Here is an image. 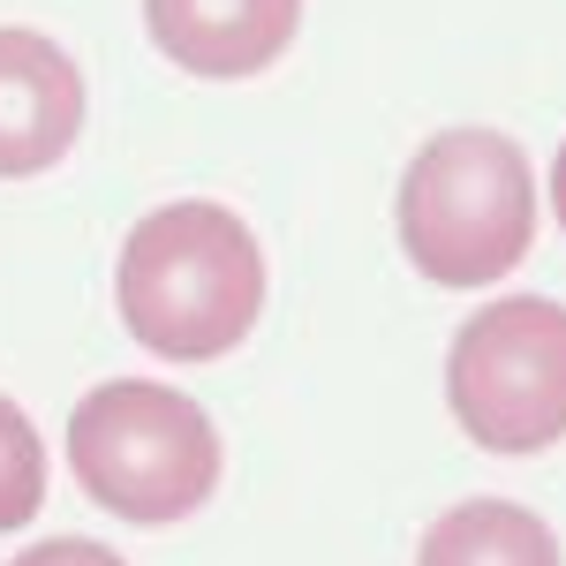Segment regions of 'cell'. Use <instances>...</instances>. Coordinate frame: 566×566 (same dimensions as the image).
<instances>
[{"label": "cell", "instance_id": "6", "mask_svg": "<svg viewBox=\"0 0 566 566\" xmlns=\"http://www.w3.org/2000/svg\"><path fill=\"white\" fill-rule=\"evenodd\" d=\"M144 31L181 76L242 84L295 45L303 0H144Z\"/></svg>", "mask_w": 566, "mask_h": 566}, {"label": "cell", "instance_id": "10", "mask_svg": "<svg viewBox=\"0 0 566 566\" xmlns=\"http://www.w3.org/2000/svg\"><path fill=\"white\" fill-rule=\"evenodd\" d=\"M552 212H559V227H566V144H559V159H552Z\"/></svg>", "mask_w": 566, "mask_h": 566}, {"label": "cell", "instance_id": "2", "mask_svg": "<svg viewBox=\"0 0 566 566\" xmlns=\"http://www.w3.org/2000/svg\"><path fill=\"white\" fill-rule=\"evenodd\" d=\"M392 227L408 264L431 287H491L536 242V175L522 144L499 129L431 136L392 197Z\"/></svg>", "mask_w": 566, "mask_h": 566}, {"label": "cell", "instance_id": "8", "mask_svg": "<svg viewBox=\"0 0 566 566\" xmlns=\"http://www.w3.org/2000/svg\"><path fill=\"white\" fill-rule=\"evenodd\" d=\"M45 506V446L31 431V416L0 392V536L23 528Z\"/></svg>", "mask_w": 566, "mask_h": 566}, {"label": "cell", "instance_id": "7", "mask_svg": "<svg viewBox=\"0 0 566 566\" xmlns=\"http://www.w3.org/2000/svg\"><path fill=\"white\" fill-rule=\"evenodd\" d=\"M416 566H559V536L514 499H469L423 528Z\"/></svg>", "mask_w": 566, "mask_h": 566}, {"label": "cell", "instance_id": "1", "mask_svg": "<svg viewBox=\"0 0 566 566\" xmlns=\"http://www.w3.org/2000/svg\"><path fill=\"white\" fill-rule=\"evenodd\" d=\"M122 325L167 363H219L264 310V250L227 205H159L129 227L114 264Z\"/></svg>", "mask_w": 566, "mask_h": 566}, {"label": "cell", "instance_id": "5", "mask_svg": "<svg viewBox=\"0 0 566 566\" xmlns=\"http://www.w3.org/2000/svg\"><path fill=\"white\" fill-rule=\"evenodd\" d=\"M84 136V76L45 31H0V181L45 175Z\"/></svg>", "mask_w": 566, "mask_h": 566}, {"label": "cell", "instance_id": "4", "mask_svg": "<svg viewBox=\"0 0 566 566\" xmlns=\"http://www.w3.org/2000/svg\"><path fill=\"white\" fill-rule=\"evenodd\" d=\"M453 423L483 453H544L566 438V303L499 295L446 348Z\"/></svg>", "mask_w": 566, "mask_h": 566}, {"label": "cell", "instance_id": "9", "mask_svg": "<svg viewBox=\"0 0 566 566\" xmlns=\"http://www.w3.org/2000/svg\"><path fill=\"white\" fill-rule=\"evenodd\" d=\"M8 566H129V559L106 552V544H91V536H45L31 552H15Z\"/></svg>", "mask_w": 566, "mask_h": 566}, {"label": "cell", "instance_id": "3", "mask_svg": "<svg viewBox=\"0 0 566 566\" xmlns=\"http://www.w3.org/2000/svg\"><path fill=\"white\" fill-rule=\"evenodd\" d=\"M69 469L84 499L114 522L167 528L219 491V431L181 386L114 378L91 386L69 416Z\"/></svg>", "mask_w": 566, "mask_h": 566}]
</instances>
